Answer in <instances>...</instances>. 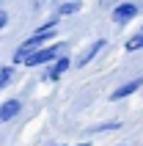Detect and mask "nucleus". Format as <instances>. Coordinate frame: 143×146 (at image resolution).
I'll use <instances>...</instances> for the list:
<instances>
[{
	"label": "nucleus",
	"mask_w": 143,
	"mask_h": 146,
	"mask_svg": "<svg viewBox=\"0 0 143 146\" xmlns=\"http://www.w3.org/2000/svg\"><path fill=\"white\" fill-rule=\"evenodd\" d=\"M61 47H64V44H55V47H44V50H36V52H33V55L28 58L25 64H28V66H39V64H47V61H52V58H55L58 52H61Z\"/></svg>",
	"instance_id": "f257e3e1"
},
{
	"label": "nucleus",
	"mask_w": 143,
	"mask_h": 146,
	"mask_svg": "<svg viewBox=\"0 0 143 146\" xmlns=\"http://www.w3.org/2000/svg\"><path fill=\"white\" fill-rule=\"evenodd\" d=\"M132 17H138V3H121L113 8V19L116 22H129Z\"/></svg>",
	"instance_id": "f03ea898"
},
{
	"label": "nucleus",
	"mask_w": 143,
	"mask_h": 146,
	"mask_svg": "<svg viewBox=\"0 0 143 146\" xmlns=\"http://www.w3.org/2000/svg\"><path fill=\"white\" fill-rule=\"evenodd\" d=\"M143 86V77H135V80H129V83H124V86H121V88H116L110 94V99L113 102H116V99H124V97H129V94H132V91H138Z\"/></svg>",
	"instance_id": "7ed1b4c3"
},
{
	"label": "nucleus",
	"mask_w": 143,
	"mask_h": 146,
	"mask_svg": "<svg viewBox=\"0 0 143 146\" xmlns=\"http://www.w3.org/2000/svg\"><path fill=\"white\" fill-rule=\"evenodd\" d=\"M19 108H22L19 99H8V102H3V105H0V119H3V121L14 119V116L19 113Z\"/></svg>",
	"instance_id": "20e7f679"
},
{
	"label": "nucleus",
	"mask_w": 143,
	"mask_h": 146,
	"mask_svg": "<svg viewBox=\"0 0 143 146\" xmlns=\"http://www.w3.org/2000/svg\"><path fill=\"white\" fill-rule=\"evenodd\" d=\"M66 69H69V58H58L55 64L50 66V72L44 74V80H58V77H61Z\"/></svg>",
	"instance_id": "39448f33"
},
{
	"label": "nucleus",
	"mask_w": 143,
	"mask_h": 146,
	"mask_svg": "<svg viewBox=\"0 0 143 146\" xmlns=\"http://www.w3.org/2000/svg\"><path fill=\"white\" fill-rule=\"evenodd\" d=\"M36 47H39V41H36V39H28L25 44H19V50H17L14 58H17V61H28V58L36 52Z\"/></svg>",
	"instance_id": "423d86ee"
},
{
	"label": "nucleus",
	"mask_w": 143,
	"mask_h": 146,
	"mask_svg": "<svg viewBox=\"0 0 143 146\" xmlns=\"http://www.w3.org/2000/svg\"><path fill=\"white\" fill-rule=\"evenodd\" d=\"M102 47H105V39H96L94 44H91V50H85V55L80 58L77 64H80V66H85L88 61H94V55H96V52H99V50H102Z\"/></svg>",
	"instance_id": "0eeeda50"
},
{
	"label": "nucleus",
	"mask_w": 143,
	"mask_h": 146,
	"mask_svg": "<svg viewBox=\"0 0 143 146\" xmlns=\"http://www.w3.org/2000/svg\"><path fill=\"white\" fill-rule=\"evenodd\" d=\"M143 47V33H138V36H132V39L127 41V50L129 52H135V50H140Z\"/></svg>",
	"instance_id": "6e6552de"
},
{
	"label": "nucleus",
	"mask_w": 143,
	"mask_h": 146,
	"mask_svg": "<svg viewBox=\"0 0 143 146\" xmlns=\"http://www.w3.org/2000/svg\"><path fill=\"white\" fill-rule=\"evenodd\" d=\"M11 77H14V69H11V66L0 69V88H3V86H8V83H11Z\"/></svg>",
	"instance_id": "1a4fd4ad"
},
{
	"label": "nucleus",
	"mask_w": 143,
	"mask_h": 146,
	"mask_svg": "<svg viewBox=\"0 0 143 146\" xmlns=\"http://www.w3.org/2000/svg\"><path fill=\"white\" fill-rule=\"evenodd\" d=\"M102 130H119V121H107V124H99V127H94V130H88V132L94 135V132H102Z\"/></svg>",
	"instance_id": "9d476101"
},
{
	"label": "nucleus",
	"mask_w": 143,
	"mask_h": 146,
	"mask_svg": "<svg viewBox=\"0 0 143 146\" xmlns=\"http://www.w3.org/2000/svg\"><path fill=\"white\" fill-rule=\"evenodd\" d=\"M77 8H80V6H77V0H72V3H66V6L61 8V14H74Z\"/></svg>",
	"instance_id": "9b49d317"
},
{
	"label": "nucleus",
	"mask_w": 143,
	"mask_h": 146,
	"mask_svg": "<svg viewBox=\"0 0 143 146\" xmlns=\"http://www.w3.org/2000/svg\"><path fill=\"white\" fill-rule=\"evenodd\" d=\"M6 22H8V14H6V11H0V28H3Z\"/></svg>",
	"instance_id": "f8f14e48"
},
{
	"label": "nucleus",
	"mask_w": 143,
	"mask_h": 146,
	"mask_svg": "<svg viewBox=\"0 0 143 146\" xmlns=\"http://www.w3.org/2000/svg\"><path fill=\"white\" fill-rule=\"evenodd\" d=\"M80 146H88V143H80Z\"/></svg>",
	"instance_id": "ddd939ff"
},
{
	"label": "nucleus",
	"mask_w": 143,
	"mask_h": 146,
	"mask_svg": "<svg viewBox=\"0 0 143 146\" xmlns=\"http://www.w3.org/2000/svg\"><path fill=\"white\" fill-rule=\"evenodd\" d=\"M0 121H3V119H0Z\"/></svg>",
	"instance_id": "4468645a"
}]
</instances>
